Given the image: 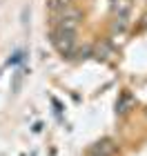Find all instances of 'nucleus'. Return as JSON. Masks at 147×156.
I'll return each mask as SVG.
<instances>
[{"label": "nucleus", "mask_w": 147, "mask_h": 156, "mask_svg": "<svg viewBox=\"0 0 147 156\" xmlns=\"http://www.w3.org/2000/svg\"><path fill=\"white\" fill-rule=\"evenodd\" d=\"M51 45L58 49L60 54H72V49L76 45V34L74 31H65V29H56L51 31Z\"/></svg>", "instance_id": "1"}, {"label": "nucleus", "mask_w": 147, "mask_h": 156, "mask_svg": "<svg viewBox=\"0 0 147 156\" xmlns=\"http://www.w3.org/2000/svg\"><path fill=\"white\" fill-rule=\"evenodd\" d=\"M87 156H100V154H96L94 150H89V152H87Z\"/></svg>", "instance_id": "4"}, {"label": "nucleus", "mask_w": 147, "mask_h": 156, "mask_svg": "<svg viewBox=\"0 0 147 156\" xmlns=\"http://www.w3.org/2000/svg\"><path fill=\"white\" fill-rule=\"evenodd\" d=\"M129 105H131V96L127 94V91H125V94L121 96V101L116 103V109L121 112V114H125V112H127V107H129Z\"/></svg>", "instance_id": "3"}, {"label": "nucleus", "mask_w": 147, "mask_h": 156, "mask_svg": "<svg viewBox=\"0 0 147 156\" xmlns=\"http://www.w3.org/2000/svg\"><path fill=\"white\" fill-rule=\"evenodd\" d=\"M92 150L96 154H100V156H111V154L116 152V145L111 143V140H100V143H96Z\"/></svg>", "instance_id": "2"}]
</instances>
